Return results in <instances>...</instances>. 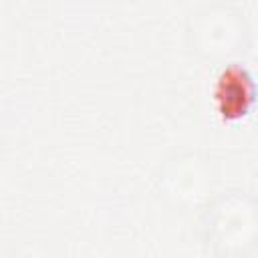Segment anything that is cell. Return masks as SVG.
I'll use <instances>...</instances> for the list:
<instances>
[{
    "mask_svg": "<svg viewBox=\"0 0 258 258\" xmlns=\"http://www.w3.org/2000/svg\"><path fill=\"white\" fill-rule=\"evenodd\" d=\"M214 101L224 121H236L246 117L256 101V85L250 73L238 64L228 67L216 83Z\"/></svg>",
    "mask_w": 258,
    "mask_h": 258,
    "instance_id": "cell-1",
    "label": "cell"
}]
</instances>
